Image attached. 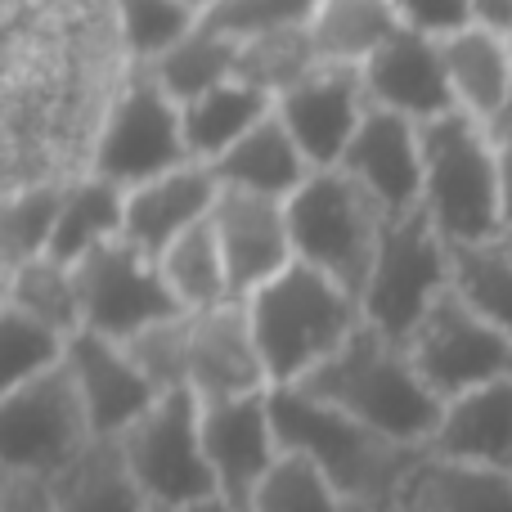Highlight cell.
<instances>
[{
  "label": "cell",
  "instance_id": "cell-1",
  "mask_svg": "<svg viewBox=\"0 0 512 512\" xmlns=\"http://www.w3.org/2000/svg\"><path fill=\"white\" fill-rule=\"evenodd\" d=\"M270 414L283 450L306 454L360 512H391L405 477L427 454V445L391 441L301 387H274Z\"/></svg>",
  "mask_w": 512,
  "mask_h": 512
},
{
  "label": "cell",
  "instance_id": "cell-2",
  "mask_svg": "<svg viewBox=\"0 0 512 512\" xmlns=\"http://www.w3.org/2000/svg\"><path fill=\"white\" fill-rule=\"evenodd\" d=\"M243 306H248L270 387H301L364 324L360 297L301 261L261 283Z\"/></svg>",
  "mask_w": 512,
  "mask_h": 512
},
{
  "label": "cell",
  "instance_id": "cell-3",
  "mask_svg": "<svg viewBox=\"0 0 512 512\" xmlns=\"http://www.w3.org/2000/svg\"><path fill=\"white\" fill-rule=\"evenodd\" d=\"M301 391L328 400L400 445H432L445 414V405L432 396V387L409 360V346L373 324L355 328L351 342L324 369L310 373Z\"/></svg>",
  "mask_w": 512,
  "mask_h": 512
},
{
  "label": "cell",
  "instance_id": "cell-4",
  "mask_svg": "<svg viewBox=\"0 0 512 512\" xmlns=\"http://www.w3.org/2000/svg\"><path fill=\"white\" fill-rule=\"evenodd\" d=\"M423 167V212L432 216L450 248L504 239V171H499L495 131L486 122L463 108L423 122Z\"/></svg>",
  "mask_w": 512,
  "mask_h": 512
},
{
  "label": "cell",
  "instance_id": "cell-5",
  "mask_svg": "<svg viewBox=\"0 0 512 512\" xmlns=\"http://www.w3.org/2000/svg\"><path fill=\"white\" fill-rule=\"evenodd\" d=\"M189 144H185V113L180 104L149 77V68L126 63L122 81L113 86L99 126L90 135L86 171L113 180L122 189H135L144 180H158L167 171L185 167Z\"/></svg>",
  "mask_w": 512,
  "mask_h": 512
},
{
  "label": "cell",
  "instance_id": "cell-6",
  "mask_svg": "<svg viewBox=\"0 0 512 512\" xmlns=\"http://www.w3.org/2000/svg\"><path fill=\"white\" fill-rule=\"evenodd\" d=\"M382 225H387V212L342 167L310 171L306 185L288 198V234L297 261L315 265L319 274L337 279L355 297L369 283Z\"/></svg>",
  "mask_w": 512,
  "mask_h": 512
},
{
  "label": "cell",
  "instance_id": "cell-7",
  "mask_svg": "<svg viewBox=\"0 0 512 512\" xmlns=\"http://www.w3.org/2000/svg\"><path fill=\"white\" fill-rule=\"evenodd\" d=\"M454 288V248L418 207L409 216H387L373 256L369 283L360 292L364 324L382 328L396 342H409L423 315Z\"/></svg>",
  "mask_w": 512,
  "mask_h": 512
},
{
  "label": "cell",
  "instance_id": "cell-8",
  "mask_svg": "<svg viewBox=\"0 0 512 512\" xmlns=\"http://www.w3.org/2000/svg\"><path fill=\"white\" fill-rule=\"evenodd\" d=\"M95 441L99 436L90 427L68 364L23 382V387L0 391V472H27V477L54 481Z\"/></svg>",
  "mask_w": 512,
  "mask_h": 512
},
{
  "label": "cell",
  "instance_id": "cell-9",
  "mask_svg": "<svg viewBox=\"0 0 512 512\" xmlns=\"http://www.w3.org/2000/svg\"><path fill=\"white\" fill-rule=\"evenodd\" d=\"M149 508H180L216 499V477L203 445V400L167 391L126 436H117Z\"/></svg>",
  "mask_w": 512,
  "mask_h": 512
},
{
  "label": "cell",
  "instance_id": "cell-10",
  "mask_svg": "<svg viewBox=\"0 0 512 512\" xmlns=\"http://www.w3.org/2000/svg\"><path fill=\"white\" fill-rule=\"evenodd\" d=\"M405 346L441 405L512 378V337L477 315L454 288L427 310Z\"/></svg>",
  "mask_w": 512,
  "mask_h": 512
},
{
  "label": "cell",
  "instance_id": "cell-11",
  "mask_svg": "<svg viewBox=\"0 0 512 512\" xmlns=\"http://www.w3.org/2000/svg\"><path fill=\"white\" fill-rule=\"evenodd\" d=\"M72 270H77L81 319H86L81 333L131 342L144 328L185 315L176 292L162 279V265L126 239H113V243H104V248H95L86 261L72 265Z\"/></svg>",
  "mask_w": 512,
  "mask_h": 512
},
{
  "label": "cell",
  "instance_id": "cell-12",
  "mask_svg": "<svg viewBox=\"0 0 512 512\" xmlns=\"http://www.w3.org/2000/svg\"><path fill=\"white\" fill-rule=\"evenodd\" d=\"M369 108L373 99L364 90V72L351 63H319L301 86L274 99V113L283 117V126L292 131V140L301 144L315 171L342 167Z\"/></svg>",
  "mask_w": 512,
  "mask_h": 512
},
{
  "label": "cell",
  "instance_id": "cell-13",
  "mask_svg": "<svg viewBox=\"0 0 512 512\" xmlns=\"http://www.w3.org/2000/svg\"><path fill=\"white\" fill-rule=\"evenodd\" d=\"M203 445L216 477V499H225L239 512H252L261 481L283 459L270 391L248 400H225V405H203Z\"/></svg>",
  "mask_w": 512,
  "mask_h": 512
},
{
  "label": "cell",
  "instance_id": "cell-14",
  "mask_svg": "<svg viewBox=\"0 0 512 512\" xmlns=\"http://www.w3.org/2000/svg\"><path fill=\"white\" fill-rule=\"evenodd\" d=\"M189 391L203 405L274 391L243 301H225L216 310L189 315Z\"/></svg>",
  "mask_w": 512,
  "mask_h": 512
},
{
  "label": "cell",
  "instance_id": "cell-15",
  "mask_svg": "<svg viewBox=\"0 0 512 512\" xmlns=\"http://www.w3.org/2000/svg\"><path fill=\"white\" fill-rule=\"evenodd\" d=\"M342 171L355 176L369 198L387 216H409L423 207L427 167H423V126L391 108L373 104L355 131L351 149L342 158Z\"/></svg>",
  "mask_w": 512,
  "mask_h": 512
},
{
  "label": "cell",
  "instance_id": "cell-16",
  "mask_svg": "<svg viewBox=\"0 0 512 512\" xmlns=\"http://www.w3.org/2000/svg\"><path fill=\"white\" fill-rule=\"evenodd\" d=\"M212 225L221 239L225 265H230L234 301H248L261 283L283 274L297 252L288 234V203L265 194H243V189H221L212 207Z\"/></svg>",
  "mask_w": 512,
  "mask_h": 512
},
{
  "label": "cell",
  "instance_id": "cell-17",
  "mask_svg": "<svg viewBox=\"0 0 512 512\" xmlns=\"http://www.w3.org/2000/svg\"><path fill=\"white\" fill-rule=\"evenodd\" d=\"M68 373L81 391V405L90 414L99 441H117L126 436L153 405L162 400V391L140 373V364L126 355L122 342L99 333H77L68 342Z\"/></svg>",
  "mask_w": 512,
  "mask_h": 512
},
{
  "label": "cell",
  "instance_id": "cell-18",
  "mask_svg": "<svg viewBox=\"0 0 512 512\" xmlns=\"http://www.w3.org/2000/svg\"><path fill=\"white\" fill-rule=\"evenodd\" d=\"M360 72H364V90H369L373 104L391 108V113L409 117L418 126L459 108L450 68H445V50L432 36H418L400 27Z\"/></svg>",
  "mask_w": 512,
  "mask_h": 512
},
{
  "label": "cell",
  "instance_id": "cell-19",
  "mask_svg": "<svg viewBox=\"0 0 512 512\" xmlns=\"http://www.w3.org/2000/svg\"><path fill=\"white\" fill-rule=\"evenodd\" d=\"M216 194H221V185H216L207 162H185V167L167 171V176H158V180H144V185L126 189V234L122 239L158 261L180 234L212 216Z\"/></svg>",
  "mask_w": 512,
  "mask_h": 512
},
{
  "label": "cell",
  "instance_id": "cell-20",
  "mask_svg": "<svg viewBox=\"0 0 512 512\" xmlns=\"http://www.w3.org/2000/svg\"><path fill=\"white\" fill-rule=\"evenodd\" d=\"M427 450L512 477V378L450 400Z\"/></svg>",
  "mask_w": 512,
  "mask_h": 512
},
{
  "label": "cell",
  "instance_id": "cell-21",
  "mask_svg": "<svg viewBox=\"0 0 512 512\" xmlns=\"http://www.w3.org/2000/svg\"><path fill=\"white\" fill-rule=\"evenodd\" d=\"M310 158L301 153V144L292 140V131L283 126L279 113H270L261 126H252L230 153L212 162V176L221 189H243V194H265L288 203L301 185L310 180Z\"/></svg>",
  "mask_w": 512,
  "mask_h": 512
},
{
  "label": "cell",
  "instance_id": "cell-22",
  "mask_svg": "<svg viewBox=\"0 0 512 512\" xmlns=\"http://www.w3.org/2000/svg\"><path fill=\"white\" fill-rule=\"evenodd\" d=\"M391 512H512V477L427 450Z\"/></svg>",
  "mask_w": 512,
  "mask_h": 512
},
{
  "label": "cell",
  "instance_id": "cell-23",
  "mask_svg": "<svg viewBox=\"0 0 512 512\" xmlns=\"http://www.w3.org/2000/svg\"><path fill=\"white\" fill-rule=\"evenodd\" d=\"M445 68H450L459 108L472 113L477 122L499 126L512 108V41L486 27H468V32L441 41Z\"/></svg>",
  "mask_w": 512,
  "mask_h": 512
},
{
  "label": "cell",
  "instance_id": "cell-24",
  "mask_svg": "<svg viewBox=\"0 0 512 512\" xmlns=\"http://www.w3.org/2000/svg\"><path fill=\"white\" fill-rule=\"evenodd\" d=\"M126 234V189L95 171H72L63 189V212L54 225L50 256L63 265L86 261L95 248Z\"/></svg>",
  "mask_w": 512,
  "mask_h": 512
},
{
  "label": "cell",
  "instance_id": "cell-25",
  "mask_svg": "<svg viewBox=\"0 0 512 512\" xmlns=\"http://www.w3.org/2000/svg\"><path fill=\"white\" fill-rule=\"evenodd\" d=\"M54 512H149L135 472L117 441H95L72 468L50 481Z\"/></svg>",
  "mask_w": 512,
  "mask_h": 512
},
{
  "label": "cell",
  "instance_id": "cell-26",
  "mask_svg": "<svg viewBox=\"0 0 512 512\" xmlns=\"http://www.w3.org/2000/svg\"><path fill=\"white\" fill-rule=\"evenodd\" d=\"M185 113V144L189 158L212 167L221 153H230L252 126H261L274 113V99L265 90L248 86V81H225V86L198 95L194 104L180 108Z\"/></svg>",
  "mask_w": 512,
  "mask_h": 512
},
{
  "label": "cell",
  "instance_id": "cell-27",
  "mask_svg": "<svg viewBox=\"0 0 512 512\" xmlns=\"http://www.w3.org/2000/svg\"><path fill=\"white\" fill-rule=\"evenodd\" d=\"M400 32L396 0H319L310 18V41L324 63L364 68Z\"/></svg>",
  "mask_w": 512,
  "mask_h": 512
},
{
  "label": "cell",
  "instance_id": "cell-28",
  "mask_svg": "<svg viewBox=\"0 0 512 512\" xmlns=\"http://www.w3.org/2000/svg\"><path fill=\"white\" fill-rule=\"evenodd\" d=\"M158 265H162V279H167V288L176 292V301H180L185 315L216 310V306H225V301H234L230 265H225V252H221V239H216L212 216L198 221L194 230L180 234V239L158 256Z\"/></svg>",
  "mask_w": 512,
  "mask_h": 512
},
{
  "label": "cell",
  "instance_id": "cell-29",
  "mask_svg": "<svg viewBox=\"0 0 512 512\" xmlns=\"http://www.w3.org/2000/svg\"><path fill=\"white\" fill-rule=\"evenodd\" d=\"M234 72H239V41L207 23H198L176 50H167L158 63H149V77L158 81L180 108L194 104L207 90L234 81Z\"/></svg>",
  "mask_w": 512,
  "mask_h": 512
},
{
  "label": "cell",
  "instance_id": "cell-30",
  "mask_svg": "<svg viewBox=\"0 0 512 512\" xmlns=\"http://www.w3.org/2000/svg\"><path fill=\"white\" fill-rule=\"evenodd\" d=\"M63 189L68 176L50 180H27V185L9 189L5 212H0V270H18V265L50 256L54 225L63 212Z\"/></svg>",
  "mask_w": 512,
  "mask_h": 512
},
{
  "label": "cell",
  "instance_id": "cell-31",
  "mask_svg": "<svg viewBox=\"0 0 512 512\" xmlns=\"http://www.w3.org/2000/svg\"><path fill=\"white\" fill-rule=\"evenodd\" d=\"M0 306H14L23 315L41 319L45 328L63 337H77L86 328L81 319V288H77V270L54 256H36V261L5 270V301Z\"/></svg>",
  "mask_w": 512,
  "mask_h": 512
},
{
  "label": "cell",
  "instance_id": "cell-32",
  "mask_svg": "<svg viewBox=\"0 0 512 512\" xmlns=\"http://www.w3.org/2000/svg\"><path fill=\"white\" fill-rule=\"evenodd\" d=\"M108 5H113L117 50L126 63H140V68L158 63L203 23V14L189 0H108Z\"/></svg>",
  "mask_w": 512,
  "mask_h": 512
},
{
  "label": "cell",
  "instance_id": "cell-33",
  "mask_svg": "<svg viewBox=\"0 0 512 512\" xmlns=\"http://www.w3.org/2000/svg\"><path fill=\"white\" fill-rule=\"evenodd\" d=\"M319 63L324 59H319L315 41H310V27H283V32H261L239 41V72L234 77L265 90L270 99H279L292 86H301Z\"/></svg>",
  "mask_w": 512,
  "mask_h": 512
},
{
  "label": "cell",
  "instance_id": "cell-34",
  "mask_svg": "<svg viewBox=\"0 0 512 512\" xmlns=\"http://www.w3.org/2000/svg\"><path fill=\"white\" fill-rule=\"evenodd\" d=\"M454 292L512 337V252L504 239L454 248Z\"/></svg>",
  "mask_w": 512,
  "mask_h": 512
},
{
  "label": "cell",
  "instance_id": "cell-35",
  "mask_svg": "<svg viewBox=\"0 0 512 512\" xmlns=\"http://www.w3.org/2000/svg\"><path fill=\"white\" fill-rule=\"evenodd\" d=\"M68 342L72 337L45 328L41 319L23 315L14 306H0V391L54 373L68 360Z\"/></svg>",
  "mask_w": 512,
  "mask_h": 512
},
{
  "label": "cell",
  "instance_id": "cell-36",
  "mask_svg": "<svg viewBox=\"0 0 512 512\" xmlns=\"http://www.w3.org/2000/svg\"><path fill=\"white\" fill-rule=\"evenodd\" d=\"M252 512H360L306 454H288L270 468L252 499Z\"/></svg>",
  "mask_w": 512,
  "mask_h": 512
},
{
  "label": "cell",
  "instance_id": "cell-37",
  "mask_svg": "<svg viewBox=\"0 0 512 512\" xmlns=\"http://www.w3.org/2000/svg\"><path fill=\"white\" fill-rule=\"evenodd\" d=\"M122 346L162 396L167 391H189V315L162 319V324L144 328L140 337H131Z\"/></svg>",
  "mask_w": 512,
  "mask_h": 512
},
{
  "label": "cell",
  "instance_id": "cell-38",
  "mask_svg": "<svg viewBox=\"0 0 512 512\" xmlns=\"http://www.w3.org/2000/svg\"><path fill=\"white\" fill-rule=\"evenodd\" d=\"M315 9L319 0H221L203 14V23L234 41H248V36L283 32V27H310Z\"/></svg>",
  "mask_w": 512,
  "mask_h": 512
},
{
  "label": "cell",
  "instance_id": "cell-39",
  "mask_svg": "<svg viewBox=\"0 0 512 512\" xmlns=\"http://www.w3.org/2000/svg\"><path fill=\"white\" fill-rule=\"evenodd\" d=\"M396 14L405 32L450 41L472 27V0H396Z\"/></svg>",
  "mask_w": 512,
  "mask_h": 512
},
{
  "label": "cell",
  "instance_id": "cell-40",
  "mask_svg": "<svg viewBox=\"0 0 512 512\" xmlns=\"http://www.w3.org/2000/svg\"><path fill=\"white\" fill-rule=\"evenodd\" d=\"M0 512H54L50 481L27 472H0Z\"/></svg>",
  "mask_w": 512,
  "mask_h": 512
},
{
  "label": "cell",
  "instance_id": "cell-41",
  "mask_svg": "<svg viewBox=\"0 0 512 512\" xmlns=\"http://www.w3.org/2000/svg\"><path fill=\"white\" fill-rule=\"evenodd\" d=\"M472 27H486L512 41V0H472Z\"/></svg>",
  "mask_w": 512,
  "mask_h": 512
},
{
  "label": "cell",
  "instance_id": "cell-42",
  "mask_svg": "<svg viewBox=\"0 0 512 512\" xmlns=\"http://www.w3.org/2000/svg\"><path fill=\"white\" fill-rule=\"evenodd\" d=\"M149 512H239L230 508L225 499H203V504H180V508H149Z\"/></svg>",
  "mask_w": 512,
  "mask_h": 512
},
{
  "label": "cell",
  "instance_id": "cell-43",
  "mask_svg": "<svg viewBox=\"0 0 512 512\" xmlns=\"http://www.w3.org/2000/svg\"><path fill=\"white\" fill-rule=\"evenodd\" d=\"M189 5H194L198 14H207V9H216V5H221V0H189Z\"/></svg>",
  "mask_w": 512,
  "mask_h": 512
},
{
  "label": "cell",
  "instance_id": "cell-44",
  "mask_svg": "<svg viewBox=\"0 0 512 512\" xmlns=\"http://www.w3.org/2000/svg\"><path fill=\"white\" fill-rule=\"evenodd\" d=\"M504 243H508V252H512V234H504Z\"/></svg>",
  "mask_w": 512,
  "mask_h": 512
}]
</instances>
